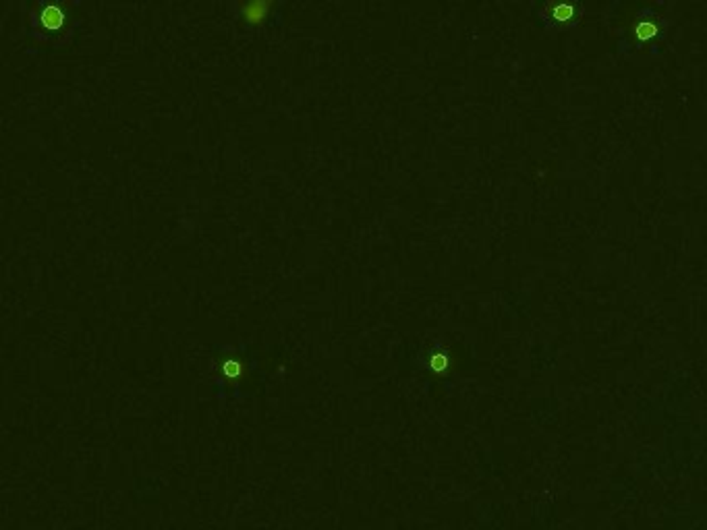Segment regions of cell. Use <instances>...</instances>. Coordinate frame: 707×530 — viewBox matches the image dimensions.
I'll use <instances>...</instances> for the list:
<instances>
[{"label": "cell", "mask_w": 707, "mask_h": 530, "mask_svg": "<svg viewBox=\"0 0 707 530\" xmlns=\"http://www.w3.org/2000/svg\"><path fill=\"white\" fill-rule=\"evenodd\" d=\"M38 19H40V23H42L44 29H48V31H58V29H63V25H65V21H67V15L63 12L60 6H56V4H46V6H42V12H40Z\"/></svg>", "instance_id": "1"}, {"label": "cell", "mask_w": 707, "mask_h": 530, "mask_svg": "<svg viewBox=\"0 0 707 530\" xmlns=\"http://www.w3.org/2000/svg\"><path fill=\"white\" fill-rule=\"evenodd\" d=\"M222 371H224V375H226V377H239V375H241V363H239V361H233V359H228V361H224V365H222Z\"/></svg>", "instance_id": "3"}, {"label": "cell", "mask_w": 707, "mask_h": 530, "mask_svg": "<svg viewBox=\"0 0 707 530\" xmlns=\"http://www.w3.org/2000/svg\"><path fill=\"white\" fill-rule=\"evenodd\" d=\"M272 2H249V4H241V17L247 23H262L268 15H270Z\"/></svg>", "instance_id": "2"}]
</instances>
